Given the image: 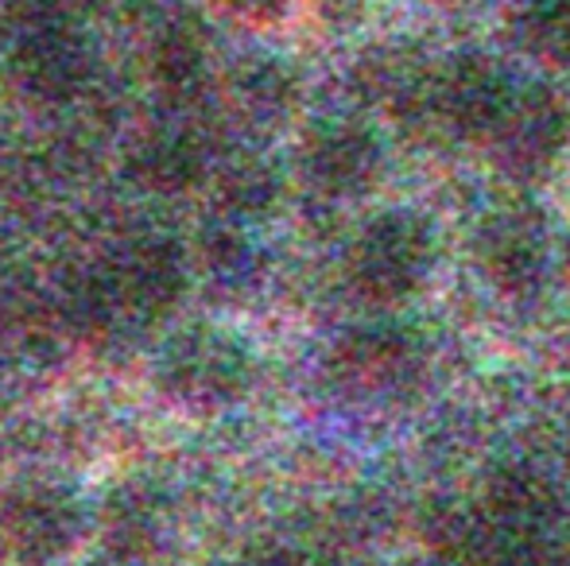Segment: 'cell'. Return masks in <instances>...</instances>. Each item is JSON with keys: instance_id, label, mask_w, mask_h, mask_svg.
Segmentation results:
<instances>
[{"instance_id": "277c9868", "label": "cell", "mask_w": 570, "mask_h": 566, "mask_svg": "<svg viewBox=\"0 0 570 566\" xmlns=\"http://www.w3.org/2000/svg\"><path fill=\"white\" fill-rule=\"evenodd\" d=\"M481 265L501 287H524L543 268L540 218L520 210H504L481 229Z\"/></svg>"}, {"instance_id": "7a4b0ae2", "label": "cell", "mask_w": 570, "mask_h": 566, "mask_svg": "<svg viewBox=\"0 0 570 566\" xmlns=\"http://www.w3.org/2000/svg\"><path fill=\"white\" fill-rule=\"evenodd\" d=\"M431 265V234L412 214L376 221L357 245V276L381 299H400L423 280Z\"/></svg>"}, {"instance_id": "8992f818", "label": "cell", "mask_w": 570, "mask_h": 566, "mask_svg": "<svg viewBox=\"0 0 570 566\" xmlns=\"http://www.w3.org/2000/svg\"><path fill=\"white\" fill-rule=\"evenodd\" d=\"M376 143L357 129H342L338 137L323 143V159L318 171L326 175V182H334L338 190H357L376 175Z\"/></svg>"}, {"instance_id": "3957f363", "label": "cell", "mask_w": 570, "mask_h": 566, "mask_svg": "<svg viewBox=\"0 0 570 566\" xmlns=\"http://www.w3.org/2000/svg\"><path fill=\"white\" fill-rule=\"evenodd\" d=\"M497 148L517 171H540L567 140V113L551 90H517L509 117L497 129Z\"/></svg>"}, {"instance_id": "6da1fadb", "label": "cell", "mask_w": 570, "mask_h": 566, "mask_svg": "<svg viewBox=\"0 0 570 566\" xmlns=\"http://www.w3.org/2000/svg\"><path fill=\"white\" fill-rule=\"evenodd\" d=\"M517 101V86L485 59H458L431 78V109L465 137H497Z\"/></svg>"}, {"instance_id": "52a82bcc", "label": "cell", "mask_w": 570, "mask_h": 566, "mask_svg": "<svg viewBox=\"0 0 570 566\" xmlns=\"http://www.w3.org/2000/svg\"><path fill=\"white\" fill-rule=\"evenodd\" d=\"M563 265H567V272H570V237H567V249H563Z\"/></svg>"}, {"instance_id": "5b68a950", "label": "cell", "mask_w": 570, "mask_h": 566, "mask_svg": "<svg viewBox=\"0 0 570 566\" xmlns=\"http://www.w3.org/2000/svg\"><path fill=\"white\" fill-rule=\"evenodd\" d=\"M512 39L528 59L570 62V0H520L512 12Z\"/></svg>"}]
</instances>
